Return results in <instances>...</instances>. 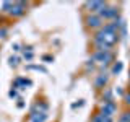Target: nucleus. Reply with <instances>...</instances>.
I'll use <instances>...</instances> for the list:
<instances>
[{"mask_svg": "<svg viewBox=\"0 0 130 122\" xmlns=\"http://www.w3.org/2000/svg\"><path fill=\"white\" fill-rule=\"evenodd\" d=\"M128 81H130V75H128Z\"/></svg>", "mask_w": 130, "mask_h": 122, "instance_id": "obj_28", "label": "nucleus"}, {"mask_svg": "<svg viewBox=\"0 0 130 122\" xmlns=\"http://www.w3.org/2000/svg\"><path fill=\"white\" fill-rule=\"evenodd\" d=\"M91 60L101 68V70H107V68L116 62V52L114 51H93Z\"/></svg>", "mask_w": 130, "mask_h": 122, "instance_id": "obj_1", "label": "nucleus"}, {"mask_svg": "<svg viewBox=\"0 0 130 122\" xmlns=\"http://www.w3.org/2000/svg\"><path fill=\"white\" fill-rule=\"evenodd\" d=\"M32 81L29 78H23V77H18L15 81H13V88H18V89H24L26 86H31Z\"/></svg>", "mask_w": 130, "mask_h": 122, "instance_id": "obj_9", "label": "nucleus"}, {"mask_svg": "<svg viewBox=\"0 0 130 122\" xmlns=\"http://www.w3.org/2000/svg\"><path fill=\"white\" fill-rule=\"evenodd\" d=\"M18 108H20V109L24 108V99H23V98H20V99H18Z\"/></svg>", "mask_w": 130, "mask_h": 122, "instance_id": "obj_23", "label": "nucleus"}, {"mask_svg": "<svg viewBox=\"0 0 130 122\" xmlns=\"http://www.w3.org/2000/svg\"><path fill=\"white\" fill-rule=\"evenodd\" d=\"M42 60L46 64H49V62H52V60H54V57H52V55H42Z\"/></svg>", "mask_w": 130, "mask_h": 122, "instance_id": "obj_21", "label": "nucleus"}, {"mask_svg": "<svg viewBox=\"0 0 130 122\" xmlns=\"http://www.w3.org/2000/svg\"><path fill=\"white\" fill-rule=\"evenodd\" d=\"M109 101H116L114 99V89L112 88H106L101 91V103H109Z\"/></svg>", "mask_w": 130, "mask_h": 122, "instance_id": "obj_10", "label": "nucleus"}, {"mask_svg": "<svg viewBox=\"0 0 130 122\" xmlns=\"http://www.w3.org/2000/svg\"><path fill=\"white\" fill-rule=\"evenodd\" d=\"M5 34H7V29H5V28H3V29L0 31V38H5Z\"/></svg>", "mask_w": 130, "mask_h": 122, "instance_id": "obj_26", "label": "nucleus"}, {"mask_svg": "<svg viewBox=\"0 0 130 122\" xmlns=\"http://www.w3.org/2000/svg\"><path fill=\"white\" fill-rule=\"evenodd\" d=\"M49 111V104L46 101H36L29 109V116H36V114H47Z\"/></svg>", "mask_w": 130, "mask_h": 122, "instance_id": "obj_8", "label": "nucleus"}, {"mask_svg": "<svg viewBox=\"0 0 130 122\" xmlns=\"http://www.w3.org/2000/svg\"><path fill=\"white\" fill-rule=\"evenodd\" d=\"M11 47H13V51H15V52H18V51H20V44H13Z\"/></svg>", "mask_w": 130, "mask_h": 122, "instance_id": "obj_25", "label": "nucleus"}, {"mask_svg": "<svg viewBox=\"0 0 130 122\" xmlns=\"http://www.w3.org/2000/svg\"><path fill=\"white\" fill-rule=\"evenodd\" d=\"M117 111H119V106H117L116 101H109V103H101L99 104V112H103L104 116L107 117H112L117 114Z\"/></svg>", "mask_w": 130, "mask_h": 122, "instance_id": "obj_6", "label": "nucleus"}, {"mask_svg": "<svg viewBox=\"0 0 130 122\" xmlns=\"http://www.w3.org/2000/svg\"><path fill=\"white\" fill-rule=\"evenodd\" d=\"M106 5L107 2H103V0H91V2H85L83 8L88 11V15H99L106 8Z\"/></svg>", "mask_w": 130, "mask_h": 122, "instance_id": "obj_5", "label": "nucleus"}, {"mask_svg": "<svg viewBox=\"0 0 130 122\" xmlns=\"http://www.w3.org/2000/svg\"><path fill=\"white\" fill-rule=\"evenodd\" d=\"M99 16L104 20L106 23H109V21H114V20L120 18V10H119L117 5H111V3H107L106 8L99 13Z\"/></svg>", "mask_w": 130, "mask_h": 122, "instance_id": "obj_3", "label": "nucleus"}, {"mask_svg": "<svg viewBox=\"0 0 130 122\" xmlns=\"http://www.w3.org/2000/svg\"><path fill=\"white\" fill-rule=\"evenodd\" d=\"M23 59L26 60V62H31V60L34 59V52H32V46H26V47H24Z\"/></svg>", "mask_w": 130, "mask_h": 122, "instance_id": "obj_13", "label": "nucleus"}, {"mask_svg": "<svg viewBox=\"0 0 130 122\" xmlns=\"http://www.w3.org/2000/svg\"><path fill=\"white\" fill-rule=\"evenodd\" d=\"M122 101H124V104L127 106V109H130V93H128V91L124 93V96H122Z\"/></svg>", "mask_w": 130, "mask_h": 122, "instance_id": "obj_20", "label": "nucleus"}, {"mask_svg": "<svg viewBox=\"0 0 130 122\" xmlns=\"http://www.w3.org/2000/svg\"><path fill=\"white\" fill-rule=\"evenodd\" d=\"M117 122H130V109H127V111H124V112H120Z\"/></svg>", "mask_w": 130, "mask_h": 122, "instance_id": "obj_14", "label": "nucleus"}, {"mask_svg": "<svg viewBox=\"0 0 130 122\" xmlns=\"http://www.w3.org/2000/svg\"><path fill=\"white\" fill-rule=\"evenodd\" d=\"M89 122H114L112 117H107V116H104L103 112H94L91 116V119H89Z\"/></svg>", "mask_w": 130, "mask_h": 122, "instance_id": "obj_11", "label": "nucleus"}, {"mask_svg": "<svg viewBox=\"0 0 130 122\" xmlns=\"http://www.w3.org/2000/svg\"><path fill=\"white\" fill-rule=\"evenodd\" d=\"M94 68H96V64L93 62L91 59H89V60H86V64H85V70H86V72H93Z\"/></svg>", "mask_w": 130, "mask_h": 122, "instance_id": "obj_18", "label": "nucleus"}, {"mask_svg": "<svg viewBox=\"0 0 130 122\" xmlns=\"http://www.w3.org/2000/svg\"><path fill=\"white\" fill-rule=\"evenodd\" d=\"M8 96H10V98H16V96H18V91H16V89H10V91H8Z\"/></svg>", "mask_w": 130, "mask_h": 122, "instance_id": "obj_22", "label": "nucleus"}, {"mask_svg": "<svg viewBox=\"0 0 130 122\" xmlns=\"http://www.w3.org/2000/svg\"><path fill=\"white\" fill-rule=\"evenodd\" d=\"M11 3H13V2H2V5H0V11H2V13H10Z\"/></svg>", "mask_w": 130, "mask_h": 122, "instance_id": "obj_16", "label": "nucleus"}, {"mask_svg": "<svg viewBox=\"0 0 130 122\" xmlns=\"http://www.w3.org/2000/svg\"><path fill=\"white\" fill-rule=\"evenodd\" d=\"M109 78H111V73L107 70H101L99 73H96L94 78H93V86H94L98 91H103V89L107 88Z\"/></svg>", "mask_w": 130, "mask_h": 122, "instance_id": "obj_2", "label": "nucleus"}, {"mask_svg": "<svg viewBox=\"0 0 130 122\" xmlns=\"http://www.w3.org/2000/svg\"><path fill=\"white\" fill-rule=\"evenodd\" d=\"M124 70V62H120V60H116L112 65H111V68H109V73L114 77H117V75H120V72Z\"/></svg>", "mask_w": 130, "mask_h": 122, "instance_id": "obj_12", "label": "nucleus"}, {"mask_svg": "<svg viewBox=\"0 0 130 122\" xmlns=\"http://www.w3.org/2000/svg\"><path fill=\"white\" fill-rule=\"evenodd\" d=\"M80 106H83V101H78V103H73V104H72V108L75 109V108H80Z\"/></svg>", "mask_w": 130, "mask_h": 122, "instance_id": "obj_24", "label": "nucleus"}, {"mask_svg": "<svg viewBox=\"0 0 130 122\" xmlns=\"http://www.w3.org/2000/svg\"><path fill=\"white\" fill-rule=\"evenodd\" d=\"M128 93H130V86H128Z\"/></svg>", "mask_w": 130, "mask_h": 122, "instance_id": "obj_27", "label": "nucleus"}, {"mask_svg": "<svg viewBox=\"0 0 130 122\" xmlns=\"http://www.w3.org/2000/svg\"><path fill=\"white\" fill-rule=\"evenodd\" d=\"M28 70H38V72H44L46 73L47 70H46V67H42V65H28Z\"/></svg>", "mask_w": 130, "mask_h": 122, "instance_id": "obj_19", "label": "nucleus"}, {"mask_svg": "<svg viewBox=\"0 0 130 122\" xmlns=\"http://www.w3.org/2000/svg\"><path fill=\"white\" fill-rule=\"evenodd\" d=\"M8 64H10V67H18L20 65V57H16V55H11L10 59H8Z\"/></svg>", "mask_w": 130, "mask_h": 122, "instance_id": "obj_17", "label": "nucleus"}, {"mask_svg": "<svg viewBox=\"0 0 130 122\" xmlns=\"http://www.w3.org/2000/svg\"><path fill=\"white\" fill-rule=\"evenodd\" d=\"M28 7H29V5H28L26 2H13L8 15L13 16V18H20V16H23L28 11Z\"/></svg>", "mask_w": 130, "mask_h": 122, "instance_id": "obj_7", "label": "nucleus"}, {"mask_svg": "<svg viewBox=\"0 0 130 122\" xmlns=\"http://www.w3.org/2000/svg\"><path fill=\"white\" fill-rule=\"evenodd\" d=\"M83 21H85V26H86L88 29H91V31L101 29V28L104 26V23H106L99 15H86Z\"/></svg>", "mask_w": 130, "mask_h": 122, "instance_id": "obj_4", "label": "nucleus"}, {"mask_svg": "<svg viewBox=\"0 0 130 122\" xmlns=\"http://www.w3.org/2000/svg\"><path fill=\"white\" fill-rule=\"evenodd\" d=\"M31 122H46L47 114H36V116H29Z\"/></svg>", "mask_w": 130, "mask_h": 122, "instance_id": "obj_15", "label": "nucleus"}]
</instances>
